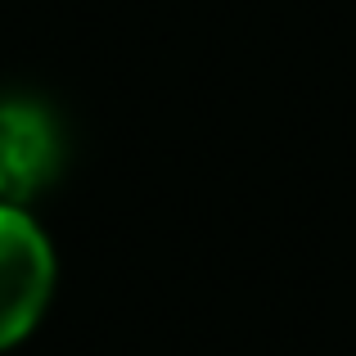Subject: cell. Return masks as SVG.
Listing matches in <instances>:
<instances>
[{
  "label": "cell",
  "instance_id": "1",
  "mask_svg": "<svg viewBox=\"0 0 356 356\" xmlns=\"http://www.w3.org/2000/svg\"><path fill=\"white\" fill-rule=\"evenodd\" d=\"M54 289V252L23 208H0V352L36 330Z\"/></svg>",
  "mask_w": 356,
  "mask_h": 356
},
{
  "label": "cell",
  "instance_id": "2",
  "mask_svg": "<svg viewBox=\"0 0 356 356\" xmlns=\"http://www.w3.org/2000/svg\"><path fill=\"white\" fill-rule=\"evenodd\" d=\"M59 167V131L32 99H0V208H23Z\"/></svg>",
  "mask_w": 356,
  "mask_h": 356
}]
</instances>
